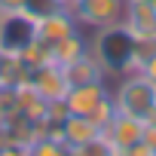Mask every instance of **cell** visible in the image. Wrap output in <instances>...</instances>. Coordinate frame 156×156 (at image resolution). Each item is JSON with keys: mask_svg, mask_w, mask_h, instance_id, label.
<instances>
[{"mask_svg": "<svg viewBox=\"0 0 156 156\" xmlns=\"http://www.w3.org/2000/svg\"><path fill=\"white\" fill-rule=\"evenodd\" d=\"M28 86H31V89H34L43 101H58V98H64V92H67L64 70H61L55 61L34 67V70L28 73Z\"/></svg>", "mask_w": 156, "mask_h": 156, "instance_id": "8992f818", "label": "cell"}, {"mask_svg": "<svg viewBox=\"0 0 156 156\" xmlns=\"http://www.w3.org/2000/svg\"><path fill=\"white\" fill-rule=\"evenodd\" d=\"M61 9H67L83 31L86 28L95 31V28L122 22L126 0H61Z\"/></svg>", "mask_w": 156, "mask_h": 156, "instance_id": "3957f363", "label": "cell"}, {"mask_svg": "<svg viewBox=\"0 0 156 156\" xmlns=\"http://www.w3.org/2000/svg\"><path fill=\"white\" fill-rule=\"evenodd\" d=\"M95 135H101V132L95 129V122H92L89 116L67 113V116H64V122L58 126V138H61L67 147H76V144H83V141L95 138Z\"/></svg>", "mask_w": 156, "mask_h": 156, "instance_id": "7c38bea8", "label": "cell"}, {"mask_svg": "<svg viewBox=\"0 0 156 156\" xmlns=\"http://www.w3.org/2000/svg\"><path fill=\"white\" fill-rule=\"evenodd\" d=\"M104 135H107V138H110V144H113V147L122 153V150H129V147L141 144L144 122H141L138 116H129V113H119V110H116V116L107 122Z\"/></svg>", "mask_w": 156, "mask_h": 156, "instance_id": "9c48e42d", "label": "cell"}, {"mask_svg": "<svg viewBox=\"0 0 156 156\" xmlns=\"http://www.w3.org/2000/svg\"><path fill=\"white\" fill-rule=\"evenodd\" d=\"M28 156H70V147L58 135H37L28 144Z\"/></svg>", "mask_w": 156, "mask_h": 156, "instance_id": "4fadbf2b", "label": "cell"}, {"mask_svg": "<svg viewBox=\"0 0 156 156\" xmlns=\"http://www.w3.org/2000/svg\"><path fill=\"white\" fill-rule=\"evenodd\" d=\"M110 98L119 113L138 116L141 122L156 119V83H150L144 73H126L110 89Z\"/></svg>", "mask_w": 156, "mask_h": 156, "instance_id": "7a4b0ae2", "label": "cell"}, {"mask_svg": "<svg viewBox=\"0 0 156 156\" xmlns=\"http://www.w3.org/2000/svg\"><path fill=\"white\" fill-rule=\"evenodd\" d=\"M122 25L135 34V40H156V3L153 0H126Z\"/></svg>", "mask_w": 156, "mask_h": 156, "instance_id": "5b68a950", "label": "cell"}, {"mask_svg": "<svg viewBox=\"0 0 156 156\" xmlns=\"http://www.w3.org/2000/svg\"><path fill=\"white\" fill-rule=\"evenodd\" d=\"M89 52L98 58V64L107 70V76L135 73V34L122 22L95 28L89 37Z\"/></svg>", "mask_w": 156, "mask_h": 156, "instance_id": "6da1fadb", "label": "cell"}, {"mask_svg": "<svg viewBox=\"0 0 156 156\" xmlns=\"http://www.w3.org/2000/svg\"><path fill=\"white\" fill-rule=\"evenodd\" d=\"M70 156H119V150L110 144V138L101 132V135H95V138H89V141H83V144H76V147H70Z\"/></svg>", "mask_w": 156, "mask_h": 156, "instance_id": "5bb4252c", "label": "cell"}, {"mask_svg": "<svg viewBox=\"0 0 156 156\" xmlns=\"http://www.w3.org/2000/svg\"><path fill=\"white\" fill-rule=\"evenodd\" d=\"M55 9H61V0H25L22 3V12H28L34 22L49 16V12H55Z\"/></svg>", "mask_w": 156, "mask_h": 156, "instance_id": "9a60e30c", "label": "cell"}, {"mask_svg": "<svg viewBox=\"0 0 156 156\" xmlns=\"http://www.w3.org/2000/svg\"><path fill=\"white\" fill-rule=\"evenodd\" d=\"M49 52H52V61H55L58 67H64V64H70V61H76L80 55L89 52V37H86L83 28H80V31H73V34L61 37L58 43H52Z\"/></svg>", "mask_w": 156, "mask_h": 156, "instance_id": "8fae6325", "label": "cell"}, {"mask_svg": "<svg viewBox=\"0 0 156 156\" xmlns=\"http://www.w3.org/2000/svg\"><path fill=\"white\" fill-rule=\"evenodd\" d=\"M73 31H80V25L73 22V16H70L67 9H55V12H49V16H43V19L34 22V34H37V40L46 43V46L58 43L61 37H67V34H73Z\"/></svg>", "mask_w": 156, "mask_h": 156, "instance_id": "ba28073f", "label": "cell"}, {"mask_svg": "<svg viewBox=\"0 0 156 156\" xmlns=\"http://www.w3.org/2000/svg\"><path fill=\"white\" fill-rule=\"evenodd\" d=\"M113 116H116V104H113V98H110V95H107V98H104V101L89 113V119L95 122V129H98V132H104V129H107V122H110Z\"/></svg>", "mask_w": 156, "mask_h": 156, "instance_id": "2e32d148", "label": "cell"}, {"mask_svg": "<svg viewBox=\"0 0 156 156\" xmlns=\"http://www.w3.org/2000/svg\"><path fill=\"white\" fill-rule=\"evenodd\" d=\"M34 37V19L28 12H0V55H22Z\"/></svg>", "mask_w": 156, "mask_h": 156, "instance_id": "277c9868", "label": "cell"}, {"mask_svg": "<svg viewBox=\"0 0 156 156\" xmlns=\"http://www.w3.org/2000/svg\"><path fill=\"white\" fill-rule=\"evenodd\" d=\"M22 3L25 0H0V12H16V9H22Z\"/></svg>", "mask_w": 156, "mask_h": 156, "instance_id": "e0dca14e", "label": "cell"}, {"mask_svg": "<svg viewBox=\"0 0 156 156\" xmlns=\"http://www.w3.org/2000/svg\"><path fill=\"white\" fill-rule=\"evenodd\" d=\"M110 95V86L107 83H86V86H70L64 92V107L67 113H76V116H89L104 98Z\"/></svg>", "mask_w": 156, "mask_h": 156, "instance_id": "52a82bcc", "label": "cell"}, {"mask_svg": "<svg viewBox=\"0 0 156 156\" xmlns=\"http://www.w3.org/2000/svg\"><path fill=\"white\" fill-rule=\"evenodd\" d=\"M61 70H64L67 89H70V86H86V83H107V70L98 64V58H95L92 52L80 55L76 61H70V64H64Z\"/></svg>", "mask_w": 156, "mask_h": 156, "instance_id": "30bf717a", "label": "cell"}]
</instances>
